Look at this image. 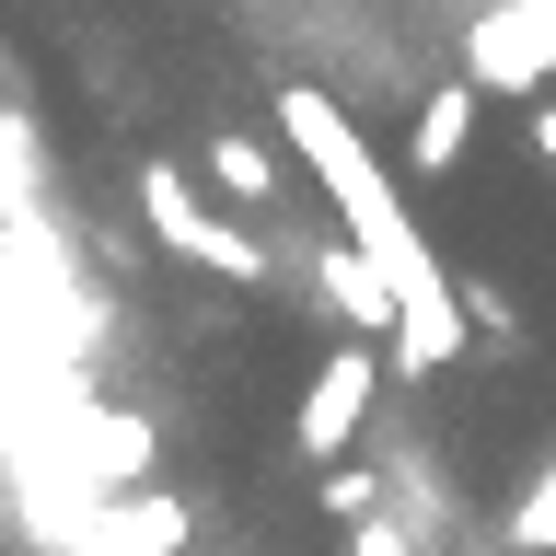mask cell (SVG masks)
<instances>
[{"mask_svg": "<svg viewBox=\"0 0 556 556\" xmlns=\"http://www.w3.org/2000/svg\"><path fill=\"white\" fill-rule=\"evenodd\" d=\"M139 198H151V220H163V243H186L198 267H232V278H255V243H243V232H220V220H208V208L186 198V186H174V174H151Z\"/></svg>", "mask_w": 556, "mask_h": 556, "instance_id": "1", "label": "cell"}, {"mask_svg": "<svg viewBox=\"0 0 556 556\" xmlns=\"http://www.w3.org/2000/svg\"><path fill=\"white\" fill-rule=\"evenodd\" d=\"M174 533H186V510H174V498H139V510H116L104 533H81V556H174Z\"/></svg>", "mask_w": 556, "mask_h": 556, "instance_id": "2", "label": "cell"}, {"mask_svg": "<svg viewBox=\"0 0 556 556\" xmlns=\"http://www.w3.org/2000/svg\"><path fill=\"white\" fill-rule=\"evenodd\" d=\"M359 394H371V371H359V359H337V371L313 382V406H302V441H313V452H337V441H348V417H359Z\"/></svg>", "mask_w": 556, "mask_h": 556, "instance_id": "3", "label": "cell"}, {"mask_svg": "<svg viewBox=\"0 0 556 556\" xmlns=\"http://www.w3.org/2000/svg\"><path fill=\"white\" fill-rule=\"evenodd\" d=\"M208 163H220V186H232V198H267V186H278V163L255 151V139H220Z\"/></svg>", "mask_w": 556, "mask_h": 556, "instance_id": "4", "label": "cell"}]
</instances>
